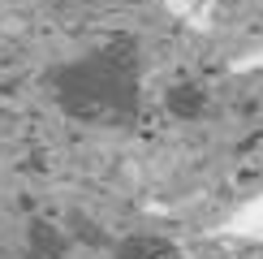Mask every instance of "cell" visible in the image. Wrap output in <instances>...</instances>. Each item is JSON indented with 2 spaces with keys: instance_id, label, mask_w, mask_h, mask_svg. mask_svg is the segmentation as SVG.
I'll use <instances>...</instances> for the list:
<instances>
[{
  "instance_id": "277c9868",
  "label": "cell",
  "mask_w": 263,
  "mask_h": 259,
  "mask_svg": "<svg viewBox=\"0 0 263 259\" xmlns=\"http://www.w3.org/2000/svg\"><path fill=\"white\" fill-rule=\"evenodd\" d=\"M91 5H100V0H91Z\"/></svg>"
},
{
  "instance_id": "7a4b0ae2",
  "label": "cell",
  "mask_w": 263,
  "mask_h": 259,
  "mask_svg": "<svg viewBox=\"0 0 263 259\" xmlns=\"http://www.w3.org/2000/svg\"><path fill=\"white\" fill-rule=\"evenodd\" d=\"M168 113L177 117V121H199L207 113V91L194 86V82H177L168 91Z\"/></svg>"
},
{
  "instance_id": "6da1fadb",
  "label": "cell",
  "mask_w": 263,
  "mask_h": 259,
  "mask_svg": "<svg viewBox=\"0 0 263 259\" xmlns=\"http://www.w3.org/2000/svg\"><path fill=\"white\" fill-rule=\"evenodd\" d=\"M57 104L86 125H125L142 108V61L134 39H112L52 69Z\"/></svg>"
},
{
  "instance_id": "3957f363",
  "label": "cell",
  "mask_w": 263,
  "mask_h": 259,
  "mask_svg": "<svg viewBox=\"0 0 263 259\" xmlns=\"http://www.w3.org/2000/svg\"><path fill=\"white\" fill-rule=\"evenodd\" d=\"M117 259H173V246L156 233H134L117 246Z\"/></svg>"
}]
</instances>
